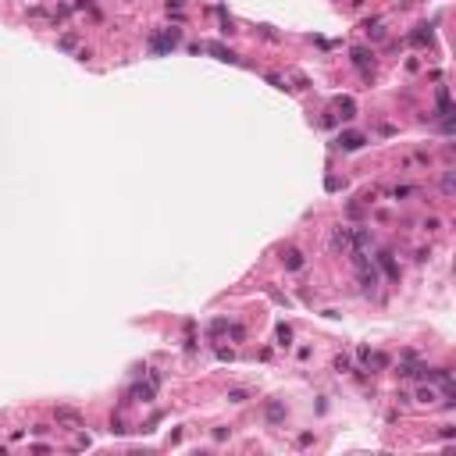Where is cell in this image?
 <instances>
[{"label":"cell","instance_id":"4fadbf2b","mask_svg":"<svg viewBox=\"0 0 456 456\" xmlns=\"http://www.w3.org/2000/svg\"><path fill=\"white\" fill-rule=\"evenodd\" d=\"M282 260H285V267H289V271H300V267H303V253H300V250H285V257H282Z\"/></svg>","mask_w":456,"mask_h":456},{"label":"cell","instance_id":"ac0fdd59","mask_svg":"<svg viewBox=\"0 0 456 456\" xmlns=\"http://www.w3.org/2000/svg\"><path fill=\"white\" fill-rule=\"evenodd\" d=\"M442 193H445V196H452V171H445V175H442Z\"/></svg>","mask_w":456,"mask_h":456},{"label":"cell","instance_id":"6da1fadb","mask_svg":"<svg viewBox=\"0 0 456 456\" xmlns=\"http://www.w3.org/2000/svg\"><path fill=\"white\" fill-rule=\"evenodd\" d=\"M178 39H182V32L178 29H164V32H153L146 43H150V54H164V50H171V47H178Z\"/></svg>","mask_w":456,"mask_h":456},{"label":"cell","instance_id":"44dd1931","mask_svg":"<svg viewBox=\"0 0 456 456\" xmlns=\"http://www.w3.org/2000/svg\"><path fill=\"white\" fill-rule=\"evenodd\" d=\"M111 431H114V435H125V431H129V428H125V424H121V421H118V417H114V421H111Z\"/></svg>","mask_w":456,"mask_h":456},{"label":"cell","instance_id":"30bf717a","mask_svg":"<svg viewBox=\"0 0 456 456\" xmlns=\"http://www.w3.org/2000/svg\"><path fill=\"white\" fill-rule=\"evenodd\" d=\"M264 417H267V424H278V421L285 417V406H282V403H267V406H264Z\"/></svg>","mask_w":456,"mask_h":456},{"label":"cell","instance_id":"5b68a950","mask_svg":"<svg viewBox=\"0 0 456 456\" xmlns=\"http://www.w3.org/2000/svg\"><path fill=\"white\" fill-rule=\"evenodd\" d=\"M363 143H367V136H363V132H342V136H339V146H342V150H349V153H353V150H360Z\"/></svg>","mask_w":456,"mask_h":456},{"label":"cell","instance_id":"9c48e42d","mask_svg":"<svg viewBox=\"0 0 456 456\" xmlns=\"http://www.w3.org/2000/svg\"><path fill=\"white\" fill-rule=\"evenodd\" d=\"M335 111H339V114L349 121V118L356 114V104H353V97H339V100H335Z\"/></svg>","mask_w":456,"mask_h":456},{"label":"cell","instance_id":"e0dca14e","mask_svg":"<svg viewBox=\"0 0 456 456\" xmlns=\"http://www.w3.org/2000/svg\"><path fill=\"white\" fill-rule=\"evenodd\" d=\"M428 39H431V32H424V25H421V32L410 36V43H428Z\"/></svg>","mask_w":456,"mask_h":456},{"label":"cell","instance_id":"d6986e66","mask_svg":"<svg viewBox=\"0 0 456 456\" xmlns=\"http://www.w3.org/2000/svg\"><path fill=\"white\" fill-rule=\"evenodd\" d=\"M228 399H232V403H246V389H232Z\"/></svg>","mask_w":456,"mask_h":456},{"label":"cell","instance_id":"ba28073f","mask_svg":"<svg viewBox=\"0 0 456 456\" xmlns=\"http://www.w3.org/2000/svg\"><path fill=\"white\" fill-rule=\"evenodd\" d=\"M57 424H68V428H82V417L68 406H57Z\"/></svg>","mask_w":456,"mask_h":456},{"label":"cell","instance_id":"7402d4cb","mask_svg":"<svg viewBox=\"0 0 456 456\" xmlns=\"http://www.w3.org/2000/svg\"><path fill=\"white\" fill-rule=\"evenodd\" d=\"M335 371H339V375H342V371H349V356H339V360H335Z\"/></svg>","mask_w":456,"mask_h":456},{"label":"cell","instance_id":"3957f363","mask_svg":"<svg viewBox=\"0 0 456 456\" xmlns=\"http://www.w3.org/2000/svg\"><path fill=\"white\" fill-rule=\"evenodd\" d=\"M157 385H160V375H150V382H139L129 389V399H139V403H150L157 396Z\"/></svg>","mask_w":456,"mask_h":456},{"label":"cell","instance_id":"9a60e30c","mask_svg":"<svg viewBox=\"0 0 456 456\" xmlns=\"http://www.w3.org/2000/svg\"><path fill=\"white\" fill-rule=\"evenodd\" d=\"M413 193H417L413 186H396V189H392L389 196H392V200H406V196H413Z\"/></svg>","mask_w":456,"mask_h":456},{"label":"cell","instance_id":"8fae6325","mask_svg":"<svg viewBox=\"0 0 456 456\" xmlns=\"http://www.w3.org/2000/svg\"><path fill=\"white\" fill-rule=\"evenodd\" d=\"M360 363H367V367H385L389 360H385L382 353H371V349H360Z\"/></svg>","mask_w":456,"mask_h":456},{"label":"cell","instance_id":"52a82bcc","mask_svg":"<svg viewBox=\"0 0 456 456\" xmlns=\"http://www.w3.org/2000/svg\"><path fill=\"white\" fill-rule=\"evenodd\" d=\"M378 264H382V271H385V278H392V282L399 278V264L392 260V253H389V250H382V253H378Z\"/></svg>","mask_w":456,"mask_h":456},{"label":"cell","instance_id":"2e32d148","mask_svg":"<svg viewBox=\"0 0 456 456\" xmlns=\"http://www.w3.org/2000/svg\"><path fill=\"white\" fill-rule=\"evenodd\" d=\"M75 39H78L75 32H64V36L57 39V47H61V50H71V47H75Z\"/></svg>","mask_w":456,"mask_h":456},{"label":"cell","instance_id":"7a4b0ae2","mask_svg":"<svg viewBox=\"0 0 456 456\" xmlns=\"http://www.w3.org/2000/svg\"><path fill=\"white\" fill-rule=\"evenodd\" d=\"M349 57H353V68H356L363 78H375V54H371V50L353 47V50H349Z\"/></svg>","mask_w":456,"mask_h":456},{"label":"cell","instance_id":"ffe728a7","mask_svg":"<svg viewBox=\"0 0 456 456\" xmlns=\"http://www.w3.org/2000/svg\"><path fill=\"white\" fill-rule=\"evenodd\" d=\"M417 399H421V403H435V392H431V389H421Z\"/></svg>","mask_w":456,"mask_h":456},{"label":"cell","instance_id":"8992f818","mask_svg":"<svg viewBox=\"0 0 456 456\" xmlns=\"http://www.w3.org/2000/svg\"><path fill=\"white\" fill-rule=\"evenodd\" d=\"M203 50H211L218 61H228V64H239V54H232L228 47H221V43H203Z\"/></svg>","mask_w":456,"mask_h":456},{"label":"cell","instance_id":"7c38bea8","mask_svg":"<svg viewBox=\"0 0 456 456\" xmlns=\"http://www.w3.org/2000/svg\"><path fill=\"white\" fill-rule=\"evenodd\" d=\"M438 114L442 118H452V104H449V89L438 86Z\"/></svg>","mask_w":456,"mask_h":456},{"label":"cell","instance_id":"5bb4252c","mask_svg":"<svg viewBox=\"0 0 456 456\" xmlns=\"http://www.w3.org/2000/svg\"><path fill=\"white\" fill-rule=\"evenodd\" d=\"M275 335H278V346H282V349H285V346H293V328H289V324H278Z\"/></svg>","mask_w":456,"mask_h":456},{"label":"cell","instance_id":"277c9868","mask_svg":"<svg viewBox=\"0 0 456 456\" xmlns=\"http://www.w3.org/2000/svg\"><path fill=\"white\" fill-rule=\"evenodd\" d=\"M331 250H335V253H349V250H353L349 228H335V232H331Z\"/></svg>","mask_w":456,"mask_h":456}]
</instances>
